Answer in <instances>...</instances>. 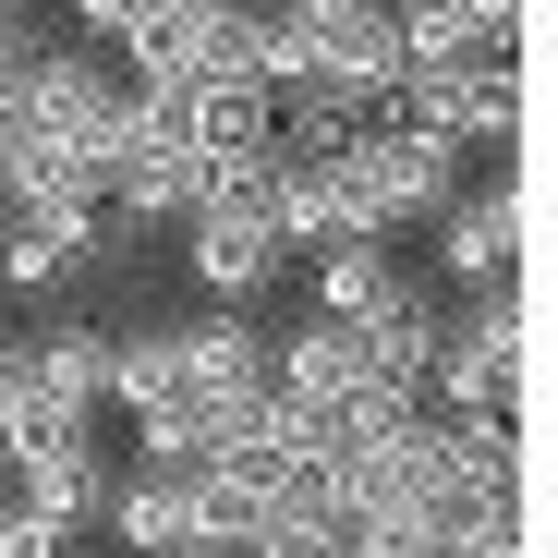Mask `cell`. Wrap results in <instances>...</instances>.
Returning a JSON list of instances; mask_svg holds the SVG:
<instances>
[{"label": "cell", "mask_w": 558, "mask_h": 558, "mask_svg": "<svg viewBox=\"0 0 558 558\" xmlns=\"http://www.w3.org/2000/svg\"><path fill=\"white\" fill-rule=\"evenodd\" d=\"M522 231H534V182H522V158H510L498 182H461V207L437 219L449 292H498V279H522Z\"/></svg>", "instance_id": "6da1fadb"}, {"label": "cell", "mask_w": 558, "mask_h": 558, "mask_svg": "<svg viewBox=\"0 0 558 558\" xmlns=\"http://www.w3.org/2000/svg\"><path fill=\"white\" fill-rule=\"evenodd\" d=\"M292 25H304V73L316 85H340L364 110L401 85V13H377V0H292Z\"/></svg>", "instance_id": "7a4b0ae2"}, {"label": "cell", "mask_w": 558, "mask_h": 558, "mask_svg": "<svg viewBox=\"0 0 558 558\" xmlns=\"http://www.w3.org/2000/svg\"><path fill=\"white\" fill-rule=\"evenodd\" d=\"M98 534H110V546H134V558H195V546H231V534H219V498H207V474H146V461L110 486ZM231 558H243V546H231Z\"/></svg>", "instance_id": "3957f363"}, {"label": "cell", "mask_w": 558, "mask_h": 558, "mask_svg": "<svg viewBox=\"0 0 558 558\" xmlns=\"http://www.w3.org/2000/svg\"><path fill=\"white\" fill-rule=\"evenodd\" d=\"M279 267H292V255H279V231L255 207H207L195 231H182V279L207 292V316H255L279 292Z\"/></svg>", "instance_id": "277c9868"}, {"label": "cell", "mask_w": 558, "mask_h": 558, "mask_svg": "<svg viewBox=\"0 0 558 558\" xmlns=\"http://www.w3.org/2000/svg\"><path fill=\"white\" fill-rule=\"evenodd\" d=\"M170 377H182V401L195 413H255L267 401V328L255 316H195V328H170Z\"/></svg>", "instance_id": "5b68a950"}, {"label": "cell", "mask_w": 558, "mask_h": 558, "mask_svg": "<svg viewBox=\"0 0 558 558\" xmlns=\"http://www.w3.org/2000/svg\"><path fill=\"white\" fill-rule=\"evenodd\" d=\"M110 486H122L110 437H49V449H25V461H13V498H25L37 522H61V534L98 522V510H110Z\"/></svg>", "instance_id": "8992f818"}, {"label": "cell", "mask_w": 558, "mask_h": 558, "mask_svg": "<svg viewBox=\"0 0 558 558\" xmlns=\"http://www.w3.org/2000/svg\"><path fill=\"white\" fill-rule=\"evenodd\" d=\"M207 219V182H195V158L182 146H122L110 158V231L134 243V231H195Z\"/></svg>", "instance_id": "52a82bcc"}, {"label": "cell", "mask_w": 558, "mask_h": 558, "mask_svg": "<svg viewBox=\"0 0 558 558\" xmlns=\"http://www.w3.org/2000/svg\"><path fill=\"white\" fill-rule=\"evenodd\" d=\"M425 292V279L401 267V243H340V255H316V304L304 316H328V328H377V316H401Z\"/></svg>", "instance_id": "ba28073f"}, {"label": "cell", "mask_w": 558, "mask_h": 558, "mask_svg": "<svg viewBox=\"0 0 558 558\" xmlns=\"http://www.w3.org/2000/svg\"><path fill=\"white\" fill-rule=\"evenodd\" d=\"M85 279H98V267H85L61 231H37V219L0 207V304H61V292H85Z\"/></svg>", "instance_id": "9c48e42d"}, {"label": "cell", "mask_w": 558, "mask_h": 558, "mask_svg": "<svg viewBox=\"0 0 558 558\" xmlns=\"http://www.w3.org/2000/svg\"><path fill=\"white\" fill-rule=\"evenodd\" d=\"M0 558H73V534H61V522H37V510L13 498V510H0Z\"/></svg>", "instance_id": "30bf717a"}, {"label": "cell", "mask_w": 558, "mask_h": 558, "mask_svg": "<svg viewBox=\"0 0 558 558\" xmlns=\"http://www.w3.org/2000/svg\"><path fill=\"white\" fill-rule=\"evenodd\" d=\"M37 37H49V25L25 13V0H0V73H25V61H37Z\"/></svg>", "instance_id": "8fae6325"}, {"label": "cell", "mask_w": 558, "mask_h": 558, "mask_svg": "<svg viewBox=\"0 0 558 558\" xmlns=\"http://www.w3.org/2000/svg\"><path fill=\"white\" fill-rule=\"evenodd\" d=\"M0 510H13V461H0Z\"/></svg>", "instance_id": "7c38bea8"}, {"label": "cell", "mask_w": 558, "mask_h": 558, "mask_svg": "<svg viewBox=\"0 0 558 558\" xmlns=\"http://www.w3.org/2000/svg\"><path fill=\"white\" fill-rule=\"evenodd\" d=\"M195 558H231V546H195Z\"/></svg>", "instance_id": "4fadbf2b"}]
</instances>
